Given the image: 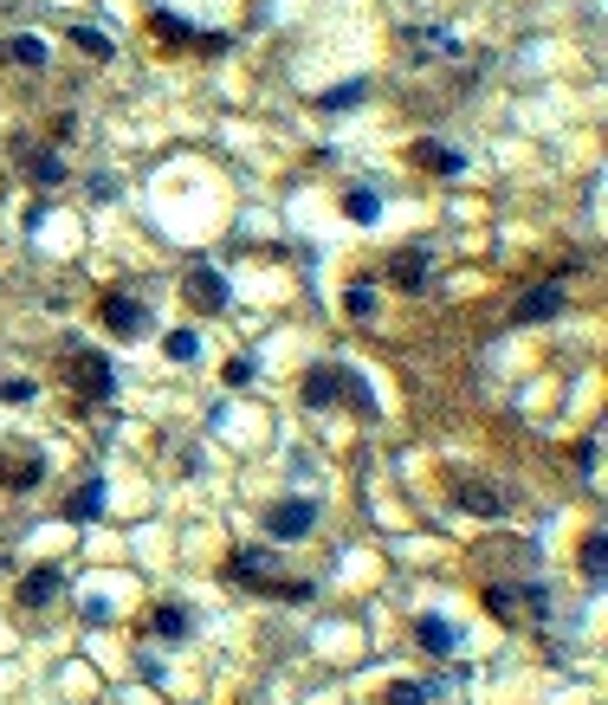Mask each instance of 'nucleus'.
Wrapping results in <instances>:
<instances>
[{
  "instance_id": "obj_26",
  "label": "nucleus",
  "mask_w": 608,
  "mask_h": 705,
  "mask_svg": "<svg viewBox=\"0 0 608 705\" xmlns=\"http://www.w3.org/2000/svg\"><path fill=\"white\" fill-rule=\"evenodd\" d=\"M33 382H26V376H0V402H33Z\"/></svg>"
},
{
  "instance_id": "obj_12",
  "label": "nucleus",
  "mask_w": 608,
  "mask_h": 705,
  "mask_svg": "<svg viewBox=\"0 0 608 705\" xmlns=\"http://www.w3.org/2000/svg\"><path fill=\"white\" fill-rule=\"evenodd\" d=\"M0 52H7L13 65H26V72H39V65H46V39H39V33H13Z\"/></svg>"
},
{
  "instance_id": "obj_8",
  "label": "nucleus",
  "mask_w": 608,
  "mask_h": 705,
  "mask_svg": "<svg viewBox=\"0 0 608 705\" xmlns=\"http://www.w3.org/2000/svg\"><path fill=\"white\" fill-rule=\"evenodd\" d=\"M408 156L421 162V169H434V175H466V156H460V149H447V143H434V136H421Z\"/></svg>"
},
{
  "instance_id": "obj_4",
  "label": "nucleus",
  "mask_w": 608,
  "mask_h": 705,
  "mask_svg": "<svg viewBox=\"0 0 608 705\" xmlns=\"http://www.w3.org/2000/svg\"><path fill=\"white\" fill-rule=\"evenodd\" d=\"M317 524V505L311 499H279L266 511V537H279V544H298V537H311Z\"/></svg>"
},
{
  "instance_id": "obj_7",
  "label": "nucleus",
  "mask_w": 608,
  "mask_h": 705,
  "mask_svg": "<svg viewBox=\"0 0 608 705\" xmlns=\"http://www.w3.org/2000/svg\"><path fill=\"white\" fill-rule=\"evenodd\" d=\"M39 479H46V466H39L33 453H0V486L7 492H33Z\"/></svg>"
},
{
  "instance_id": "obj_18",
  "label": "nucleus",
  "mask_w": 608,
  "mask_h": 705,
  "mask_svg": "<svg viewBox=\"0 0 608 705\" xmlns=\"http://www.w3.org/2000/svg\"><path fill=\"white\" fill-rule=\"evenodd\" d=\"M460 505L473 511V518H499V511H505V499H499L492 486H466V492H460Z\"/></svg>"
},
{
  "instance_id": "obj_30",
  "label": "nucleus",
  "mask_w": 608,
  "mask_h": 705,
  "mask_svg": "<svg viewBox=\"0 0 608 705\" xmlns=\"http://www.w3.org/2000/svg\"><path fill=\"white\" fill-rule=\"evenodd\" d=\"M227 382H233V389H246V382H253V363H246V356H240V363H227Z\"/></svg>"
},
{
  "instance_id": "obj_9",
  "label": "nucleus",
  "mask_w": 608,
  "mask_h": 705,
  "mask_svg": "<svg viewBox=\"0 0 608 705\" xmlns=\"http://www.w3.org/2000/svg\"><path fill=\"white\" fill-rule=\"evenodd\" d=\"M52 596H59V563H39L20 576V608H46Z\"/></svg>"
},
{
  "instance_id": "obj_13",
  "label": "nucleus",
  "mask_w": 608,
  "mask_h": 705,
  "mask_svg": "<svg viewBox=\"0 0 608 705\" xmlns=\"http://www.w3.org/2000/svg\"><path fill=\"white\" fill-rule=\"evenodd\" d=\"M421 647L427 654H453V647H460V628L440 621V615H421Z\"/></svg>"
},
{
  "instance_id": "obj_25",
  "label": "nucleus",
  "mask_w": 608,
  "mask_h": 705,
  "mask_svg": "<svg viewBox=\"0 0 608 705\" xmlns=\"http://www.w3.org/2000/svg\"><path fill=\"white\" fill-rule=\"evenodd\" d=\"M149 26H156V39H195V26H188L182 13H156Z\"/></svg>"
},
{
  "instance_id": "obj_2",
  "label": "nucleus",
  "mask_w": 608,
  "mask_h": 705,
  "mask_svg": "<svg viewBox=\"0 0 608 705\" xmlns=\"http://www.w3.org/2000/svg\"><path fill=\"white\" fill-rule=\"evenodd\" d=\"M98 317H104L110 337H123V343L149 337V304H136L130 292H104V298H98Z\"/></svg>"
},
{
  "instance_id": "obj_10",
  "label": "nucleus",
  "mask_w": 608,
  "mask_h": 705,
  "mask_svg": "<svg viewBox=\"0 0 608 705\" xmlns=\"http://www.w3.org/2000/svg\"><path fill=\"white\" fill-rule=\"evenodd\" d=\"M98 511H104V479H85V486L65 499V518H72V524H91Z\"/></svg>"
},
{
  "instance_id": "obj_16",
  "label": "nucleus",
  "mask_w": 608,
  "mask_h": 705,
  "mask_svg": "<svg viewBox=\"0 0 608 705\" xmlns=\"http://www.w3.org/2000/svg\"><path fill=\"white\" fill-rule=\"evenodd\" d=\"M363 98H369V78H350V85H330L317 104H324V110H356Z\"/></svg>"
},
{
  "instance_id": "obj_1",
  "label": "nucleus",
  "mask_w": 608,
  "mask_h": 705,
  "mask_svg": "<svg viewBox=\"0 0 608 705\" xmlns=\"http://www.w3.org/2000/svg\"><path fill=\"white\" fill-rule=\"evenodd\" d=\"M65 382H72L85 402H110V389H117V369H110V356L85 350V343H72V350H65Z\"/></svg>"
},
{
  "instance_id": "obj_23",
  "label": "nucleus",
  "mask_w": 608,
  "mask_h": 705,
  "mask_svg": "<svg viewBox=\"0 0 608 705\" xmlns=\"http://www.w3.org/2000/svg\"><path fill=\"white\" fill-rule=\"evenodd\" d=\"M602 557H608V537L589 531L583 537V576H589V583H602Z\"/></svg>"
},
{
  "instance_id": "obj_15",
  "label": "nucleus",
  "mask_w": 608,
  "mask_h": 705,
  "mask_svg": "<svg viewBox=\"0 0 608 705\" xmlns=\"http://www.w3.org/2000/svg\"><path fill=\"white\" fill-rule=\"evenodd\" d=\"M408 52L414 59H453L460 46H453V33H408Z\"/></svg>"
},
{
  "instance_id": "obj_21",
  "label": "nucleus",
  "mask_w": 608,
  "mask_h": 705,
  "mask_svg": "<svg viewBox=\"0 0 608 705\" xmlns=\"http://www.w3.org/2000/svg\"><path fill=\"white\" fill-rule=\"evenodd\" d=\"M343 311H350L356 324H369V317H376V285H350V292H343Z\"/></svg>"
},
{
  "instance_id": "obj_29",
  "label": "nucleus",
  "mask_w": 608,
  "mask_h": 705,
  "mask_svg": "<svg viewBox=\"0 0 608 705\" xmlns=\"http://www.w3.org/2000/svg\"><path fill=\"white\" fill-rule=\"evenodd\" d=\"M596 466H602V434H589V440H583V473L596 479Z\"/></svg>"
},
{
  "instance_id": "obj_22",
  "label": "nucleus",
  "mask_w": 608,
  "mask_h": 705,
  "mask_svg": "<svg viewBox=\"0 0 608 705\" xmlns=\"http://www.w3.org/2000/svg\"><path fill=\"white\" fill-rule=\"evenodd\" d=\"M343 402H350L356 414H376V395H369V382L356 376V369H343Z\"/></svg>"
},
{
  "instance_id": "obj_3",
  "label": "nucleus",
  "mask_w": 608,
  "mask_h": 705,
  "mask_svg": "<svg viewBox=\"0 0 608 705\" xmlns=\"http://www.w3.org/2000/svg\"><path fill=\"white\" fill-rule=\"evenodd\" d=\"M182 298L195 304V311H227V304H233V285H227V272H214V266H188Z\"/></svg>"
},
{
  "instance_id": "obj_5",
  "label": "nucleus",
  "mask_w": 608,
  "mask_h": 705,
  "mask_svg": "<svg viewBox=\"0 0 608 705\" xmlns=\"http://www.w3.org/2000/svg\"><path fill=\"white\" fill-rule=\"evenodd\" d=\"M337 395H343V363L304 369V408H337Z\"/></svg>"
},
{
  "instance_id": "obj_24",
  "label": "nucleus",
  "mask_w": 608,
  "mask_h": 705,
  "mask_svg": "<svg viewBox=\"0 0 608 705\" xmlns=\"http://www.w3.org/2000/svg\"><path fill=\"white\" fill-rule=\"evenodd\" d=\"M169 356H175V363H195V356H201V337H195V330H169Z\"/></svg>"
},
{
  "instance_id": "obj_17",
  "label": "nucleus",
  "mask_w": 608,
  "mask_h": 705,
  "mask_svg": "<svg viewBox=\"0 0 608 705\" xmlns=\"http://www.w3.org/2000/svg\"><path fill=\"white\" fill-rule=\"evenodd\" d=\"M26 175H33L39 188H59V182H65V162H59V156H39V149H26Z\"/></svg>"
},
{
  "instance_id": "obj_28",
  "label": "nucleus",
  "mask_w": 608,
  "mask_h": 705,
  "mask_svg": "<svg viewBox=\"0 0 608 705\" xmlns=\"http://www.w3.org/2000/svg\"><path fill=\"white\" fill-rule=\"evenodd\" d=\"M389 705H427V693H421L414 680H395V686H389Z\"/></svg>"
},
{
  "instance_id": "obj_27",
  "label": "nucleus",
  "mask_w": 608,
  "mask_h": 705,
  "mask_svg": "<svg viewBox=\"0 0 608 705\" xmlns=\"http://www.w3.org/2000/svg\"><path fill=\"white\" fill-rule=\"evenodd\" d=\"M486 608H492L499 621H518V615H511V608H518V596H511V589H486Z\"/></svg>"
},
{
  "instance_id": "obj_6",
  "label": "nucleus",
  "mask_w": 608,
  "mask_h": 705,
  "mask_svg": "<svg viewBox=\"0 0 608 705\" xmlns=\"http://www.w3.org/2000/svg\"><path fill=\"white\" fill-rule=\"evenodd\" d=\"M557 311H563V279H550V285H537V292H524L511 317H518V324H550Z\"/></svg>"
},
{
  "instance_id": "obj_11",
  "label": "nucleus",
  "mask_w": 608,
  "mask_h": 705,
  "mask_svg": "<svg viewBox=\"0 0 608 705\" xmlns=\"http://www.w3.org/2000/svg\"><path fill=\"white\" fill-rule=\"evenodd\" d=\"M149 628H156L162 641H188V608H182V602H162V608H149Z\"/></svg>"
},
{
  "instance_id": "obj_14",
  "label": "nucleus",
  "mask_w": 608,
  "mask_h": 705,
  "mask_svg": "<svg viewBox=\"0 0 608 705\" xmlns=\"http://www.w3.org/2000/svg\"><path fill=\"white\" fill-rule=\"evenodd\" d=\"M343 214H350L356 227H376V220H382V195H376V188H350V195H343Z\"/></svg>"
},
{
  "instance_id": "obj_19",
  "label": "nucleus",
  "mask_w": 608,
  "mask_h": 705,
  "mask_svg": "<svg viewBox=\"0 0 608 705\" xmlns=\"http://www.w3.org/2000/svg\"><path fill=\"white\" fill-rule=\"evenodd\" d=\"M421 279H427V253H414V246H408V253H395V285L414 292Z\"/></svg>"
},
{
  "instance_id": "obj_20",
  "label": "nucleus",
  "mask_w": 608,
  "mask_h": 705,
  "mask_svg": "<svg viewBox=\"0 0 608 705\" xmlns=\"http://www.w3.org/2000/svg\"><path fill=\"white\" fill-rule=\"evenodd\" d=\"M72 46L85 52V59H110V52H117V46H110V33H98V26H72Z\"/></svg>"
}]
</instances>
